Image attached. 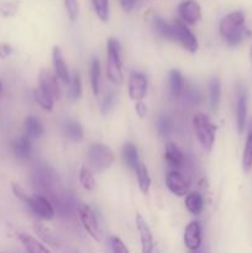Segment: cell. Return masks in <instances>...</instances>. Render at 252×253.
I'll list each match as a JSON object with an SVG mask.
<instances>
[{
    "label": "cell",
    "mask_w": 252,
    "mask_h": 253,
    "mask_svg": "<svg viewBox=\"0 0 252 253\" xmlns=\"http://www.w3.org/2000/svg\"><path fill=\"white\" fill-rule=\"evenodd\" d=\"M219 32L229 46H237L251 35V31L246 26V17L241 10L229 12L222 17Z\"/></svg>",
    "instance_id": "6da1fadb"
},
{
    "label": "cell",
    "mask_w": 252,
    "mask_h": 253,
    "mask_svg": "<svg viewBox=\"0 0 252 253\" xmlns=\"http://www.w3.org/2000/svg\"><path fill=\"white\" fill-rule=\"evenodd\" d=\"M106 76L116 85L124 82L121 44L116 39H109L106 43Z\"/></svg>",
    "instance_id": "7a4b0ae2"
},
{
    "label": "cell",
    "mask_w": 252,
    "mask_h": 253,
    "mask_svg": "<svg viewBox=\"0 0 252 253\" xmlns=\"http://www.w3.org/2000/svg\"><path fill=\"white\" fill-rule=\"evenodd\" d=\"M86 161L88 167H90L93 172L101 173L114 165L115 155L109 146L104 143H93L86 151Z\"/></svg>",
    "instance_id": "3957f363"
},
{
    "label": "cell",
    "mask_w": 252,
    "mask_h": 253,
    "mask_svg": "<svg viewBox=\"0 0 252 253\" xmlns=\"http://www.w3.org/2000/svg\"><path fill=\"white\" fill-rule=\"evenodd\" d=\"M193 127L203 150L208 152L211 151L214 147L215 132H216L214 124H211L205 114L197 113L193 116Z\"/></svg>",
    "instance_id": "277c9868"
},
{
    "label": "cell",
    "mask_w": 252,
    "mask_h": 253,
    "mask_svg": "<svg viewBox=\"0 0 252 253\" xmlns=\"http://www.w3.org/2000/svg\"><path fill=\"white\" fill-rule=\"evenodd\" d=\"M77 214H78L79 221H81L82 226L85 230L86 234L95 242H101L103 232H101L98 217H96L93 208L88 204H79L77 207Z\"/></svg>",
    "instance_id": "5b68a950"
},
{
    "label": "cell",
    "mask_w": 252,
    "mask_h": 253,
    "mask_svg": "<svg viewBox=\"0 0 252 253\" xmlns=\"http://www.w3.org/2000/svg\"><path fill=\"white\" fill-rule=\"evenodd\" d=\"M25 204L27 205L30 211L37 219L42 220V221L52 220L54 217V214H56V209H54L53 204L46 197H43L41 194L29 195L27 199L25 200Z\"/></svg>",
    "instance_id": "8992f818"
},
{
    "label": "cell",
    "mask_w": 252,
    "mask_h": 253,
    "mask_svg": "<svg viewBox=\"0 0 252 253\" xmlns=\"http://www.w3.org/2000/svg\"><path fill=\"white\" fill-rule=\"evenodd\" d=\"M173 27V41H177L185 51L190 52V53H195L199 48V43H198V39L192 30L185 25L184 22L180 20H175L172 24Z\"/></svg>",
    "instance_id": "52a82bcc"
},
{
    "label": "cell",
    "mask_w": 252,
    "mask_h": 253,
    "mask_svg": "<svg viewBox=\"0 0 252 253\" xmlns=\"http://www.w3.org/2000/svg\"><path fill=\"white\" fill-rule=\"evenodd\" d=\"M128 96L133 101H143L148 91L147 77L137 71L131 72L127 84Z\"/></svg>",
    "instance_id": "ba28073f"
},
{
    "label": "cell",
    "mask_w": 252,
    "mask_h": 253,
    "mask_svg": "<svg viewBox=\"0 0 252 253\" xmlns=\"http://www.w3.org/2000/svg\"><path fill=\"white\" fill-rule=\"evenodd\" d=\"M178 15L185 25H197L202 19V7L195 0H182L178 5Z\"/></svg>",
    "instance_id": "9c48e42d"
},
{
    "label": "cell",
    "mask_w": 252,
    "mask_h": 253,
    "mask_svg": "<svg viewBox=\"0 0 252 253\" xmlns=\"http://www.w3.org/2000/svg\"><path fill=\"white\" fill-rule=\"evenodd\" d=\"M136 226L140 235L141 253H155V242H153L152 231L148 226L147 221L141 214L136 215Z\"/></svg>",
    "instance_id": "30bf717a"
},
{
    "label": "cell",
    "mask_w": 252,
    "mask_h": 253,
    "mask_svg": "<svg viewBox=\"0 0 252 253\" xmlns=\"http://www.w3.org/2000/svg\"><path fill=\"white\" fill-rule=\"evenodd\" d=\"M166 187L175 197H184L188 194L189 184L179 170H169L166 175Z\"/></svg>",
    "instance_id": "8fae6325"
},
{
    "label": "cell",
    "mask_w": 252,
    "mask_h": 253,
    "mask_svg": "<svg viewBox=\"0 0 252 253\" xmlns=\"http://www.w3.org/2000/svg\"><path fill=\"white\" fill-rule=\"evenodd\" d=\"M52 63H53L54 76L57 77V79L68 85L69 81H71V74H69L63 52L59 46H53V48H52Z\"/></svg>",
    "instance_id": "7c38bea8"
},
{
    "label": "cell",
    "mask_w": 252,
    "mask_h": 253,
    "mask_svg": "<svg viewBox=\"0 0 252 253\" xmlns=\"http://www.w3.org/2000/svg\"><path fill=\"white\" fill-rule=\"evenodd\" d=\"M184 245L189 251L195 252L202 246V226L200 222L192 221L184 230Z\"/></svg>",
    "instance_id": "4fadbf2b"
},
{
    "label": "cell",
    "mask_w": 252,
    "mask_h": 253,
    "mask_svg": "<svg viewBox=\"0 0 252 253\" xmlns=\"http://www.w3.org/2000/svg\"><path fill=\"white\" fill-rule=\"evenodd\" d=\"M39 86L42 90L46 91L47 94H49L54 100H57L59 98L61 91H59L57 77L54 74H52L49 71H47V69H41L40 71Z\"/></svg>",
    "instance_id": "5bb4252c"
},
{
    "label": "cell",
    "mask_w": 252,
    "mask_h": 253,
    "mask_svg": "<svg viewBox=\"0 0 252 253\" xmlns=\"http://www.w3.org/2000/svg\"><path fill=\"white\" fill-rule=\"evenodd\" d=\"M236 126L239 133H244L247 126V96L244 89H239L237 91Z\"/></svg>",
    "instance_id": "9a60e30c"
},
{
    "label": "cell",
    "mask_w": 252,
    "mask_h": 253,
    "mask_svg": "<svg viewBox=\"0 0 252 253\" xmlns=\"http://www.w3.org/2000/svg\"><path fill=\"white\" fill-rule=\"evenodd\" d=\"M165 160L168 163V166L173 168V170H178L184 165V155L178 148V146L173 142H168L166 145Z\"/></svg>",
    "instance_id": "2e32d148"
},
{
    "label": "cell",
    "mask_w": 252,
    "mask_h": 253,
    "mask_svg": "<svg viewBox=\"0 0 252 253\" xmlns=\"http://www.w3.org/2000/svg\"><path fill=\"white\" fill-rule=\"evenodd\" d=\"M32 140H30L27 136H21L16 138L11 143V150L14 152L15 157L20 161H26L31 157L32 155Z\"/></svg>",
    "instance_id": "e0dca14e"
},
{
    "label": "cell",
    "mask_w": 252,
    "mask_h": 253,
    "mask_svg": "<svg viewBox=\"0 0 252 253\" xmlns=\"http://www.w3.org/2000/svg\"><path fill=\"white\" fill-rule=\"evenodd\" d=\"M168 86L169 93L173 98H180L184 94L185 83L182 73L177 69H172L168 74Z\"/></svg>",
    "instance_id": "ac0fdd59"
},
{
    "label": "cell",
    "mask_w": 252,
    "mask_h": 253,
    "mask_svg": "<svg viewBox=\"0 0 252 253\" xmlns=\"http://www.w3.org/2000/svg\"><path fill=\"white\" fill-rule=\"evenodd\" d=\"M121 156H123V161L127 168L135 172L137 167L140 166V157H138V151L133 143H125L121 148Z\"/></svg>",
    "instance_id": "d6986e66"
},
{
    "label": "cell",
    "mask_w": 252,
    "mask_h": 253,
    "mask_svg": "<svg viewBox=\"0 0 252 253\" xmlns=\"http://www.w3.org/2000/svg\"><path fill=\"white\" fill-rule=\"evenodd\" d=\"M151 25H152L153 30L158 36L162 39L168 40V41H173V27L172 24H168L163 17L158 16V15L153 14L150 19Z\"/></svg>",
    "instance_id": "ffe728a7"
},
{
    "label": "cell",
    "mask_w": 252,
    "mask_h": 253,
    "mask_svg": "<svg viewBox=\"0 0 252 253\" xmlns=\"http://www.w3.org/2000/svg\"><path fill=\"white\" fill-rule=\"evenodd\" d=\"M19 240L27 253H52L36 237L29 234H19Z\"/></svg>",
    "instance_id": "44dd1931"
},
{
    "label": "cell",
    "mask_w": 252,
    "mask_h": 253,
    "mask_svg": "<svg viewBox=\"0 0 252 253\" xmlns=\"http://www.w3.org/2000/svg\"><path fill=\"white\" fill-rule=\"evenodd\" d=\"M25 127V136L30 138V140H34V138H40L41 136H43L44 128L43 125L41 124V121L39 120L35 116H27L26 120L24 123Z\"/></svg>",
    "instance_id": "7402d4cb"
},
{
    "label": "cell",
    "mask_w": 252,
    "mask_h": 253,
    "mask_svg": "<svg viewBox=\"0 0 252 253\" xmlns=\"http://www.w3.org/2000/svg\"><path fill=\"white\" fill-rule=\"evenodd\" d=\"M63 131L66 137L68 138V140L73 141V142H79V141L83 140V136H84L83 127H82V125L77 120L68 119V120L64 123Z\"/></svg>",
    "instance_id": "603a6c76"
},
{
    "label": "cell",
    "mask_w": 252,
    "mask_h": 253,
    "mask_svg": "<svg viewBox=\"0 0 252 253\" xmlns=\"http://www.w3.org/2000/svg\"><path fill=\"white\" fill-rule=\"evenodd\" d=\"M242 168L245 173H249L252 168V119L247 127V137L245 142L244 153H242Z\"/></svg>",
    "instance_id": "cb8c5ba5"
},
{
    "label": "cell",
    "mask_w": 252,
    "mask_h": 253,
    "mask_svg": "<svg viewBox=\"0 0 252 253\" xmlns=\"http://www.w3.org/2000/svg\"><path fill=\"white\" fill-rule=\"evenodd\" d=\"M185 208L193 215H200L204 209V199L198 192H192L185 195Z\"/></svg>",
    "instance_id": "d4e9b609"
},
{
    "label": "cell",
    "mask_w": 252,
    "mask_h": 253,
    "mask_svg": "<svg viewBox=\"0 0 252 253\" xmlns=\"http://www.w3.org/2000/svg\"><path fill=\"white\" fill-rule=\"evenodd\" d=\"M136 172V178H137V184L140 188L141 193L142 194H148L151 187V177L150 172H148V168L145 163L141 162L140 166L137 167Z\"/></svg>",
    "instance_id": "484cf974"
},
{
    "label": "cell",
    "mask_w": 252,
    "mask_h": 253,
    "mask_svg": "<svg viewBox=\"0 0 252 253\" xmlns=\"http://www.w3.org/2000/svg\"><path fill=\"white\" fill-rule=\"evenodd\" d=\"M156 130H157L160 136L168 137L174 130V121L170 116L166 115V114H161L157 120H156Z\"/></svg>",
    "instance_id": "4316f807"
},
{
    "label": "cell",
    "mask_w": 252,
    "mask_h": 253,
    "mask_svg": "<svg viewBox=\"0 0 252 253\" xmlns=\"http://www.w3.org/2000/svg\"><path fill=\"white\" fill-rule=\"evenodd\" d=\"M79 183L88 192H91V190L95 189V177H94V172L91 170L90 167H88L85 165L82 166L81 169H79Z\"/></svg>",
    "instance_id": "83f0119b"
},
{
    "label": "cell",
    "mask_w": 252,
    "mask_h": 253,
    "mask_svg": "<svg viewBox=\"0 0 252 253\" xmlns=\"http://www.w3.org/2000/svg\"><path fill=\"white\" fill-rule=\"evenodd\" d=\"M68 100L76 103L82 96V79L78 73H73L71 76V81L68 83Z\"/></svg>",
    "instance_id": "f1b7e54d"
},
{
    "label": "cell",
    "mask_w": 252,
    "mask_h": 253,
    "mask_svg": "<svg viewBox=\"0 0 252 253\" xmlns=\"http://www.w3.org/2000/svg\"><path fill=\"white\" fill-rule=\"evenodd\" d=\"M90 83L94 95L98 96L100 93V62L98 57H94L90 63Z\"/></svg>",
    "instance_id": "f546056e"
},
{
    "label": "cell",
    "mask_w": 252,
    "mask_h": 253,
    "mask_svg": "<svg viewBox=\"0 0 252 253\" xmlns=\"http://www.w3.org/2000/svg\"><path fill=\"white\" fill-rule=\"evenodd\" d=\"M221 99V83L219 78H212L209 83V103L212 110H216Z\"/></svg>",
    "instance_id": "4dcf8cb0"
},
{
    "label": "cell",
    "mask_w": 252,
    "mask_h": 253,
    "mask_svg": "<svg viewBox=\"0 0 252 253\" xmlns=\"http://www.w3.org/2000/svg\"><path fill=\"white\" fill-rule=\"evenodd\" d=\"M34 96H35V100L36 103L41 106L43 110L46 111H52L53 110V106H54V99L52 98L49 94H47L46 91L42 90L40 86H37L34 91Z\"/></svg>",
    "instance_id": "1f68e13d"
},
{
    "label": "cell",
    "mask_w": 252,
    "mask_h": 253,
    "mask_svg": "<svg viewBox=\"0 0 252 253\" xmlns=\"http://www.w3.org/2000/svg\"><path fill=\"white\" fill-rule=\"evenodd\" d=\"M35 232L43 240L44 242H47L48 245H52V246H57V237L54 236L53 232L48 229L47 226H44L41 221H35L34 224Z\"/></svg>",
    "instance_id": "d6a6232c"
},
{
    "label": "cell",
    "mask_w": 252,
    "mask_h": 253,
    "mask_svg": "<svg viewBox=\"0 0 252 253\" xmlns=\"http://www.w3.org/2000/svg\"><path fill=\"white\" fill-rule=\"evenodd\" d=\"M93 9L95 11L96 16L100 19V21L108 22L110 17V5L109 0H91Z\"/></svg>",
    "instance_id": "836d02e7"
},
{
    "label": "cell",
    "mask_w": 252,
    "mask_h": 253,
    "mask_svg": "<svg viewBox=\"0 0 252 253\" xmlns=\"http://www.w3.org/2000/svg\"><path fill=\"white\" fill-rule=\"evenodd\" d=\"M63 2H64V7H66V12L69 21L74 22L77 19H78V15H79L78 0H63Z\"/></svg>",
    "instance_id": "e575fe53"
},
{
    "label": "cell",
    "mask_w": 252,
    "mask_h": 253,
    "mask_svg": "<svg viewBox=\"0 0 252 253\" xmlns=\"http://www.w3.org/2000/svg\"><path fill=\"white\" fill-rule=\"evenodd\" d=\"M116 103V94L113 90L108 91V93L104 95L103 100H101V113L103 114H109L114 109Z\"/></svg>",
    "instance_id": "d590c367"
},
{
    "label": "cell",
    "mask_w": 252,
    "mask_h": 253,
    "mask_svg": "<svg viewBox=\"0 0 252 253\" xmlns=\"http://www.w3.org/2000/svg\"><path fill=\"white\" fill-rule=\"evenodd\" d=\"M17 9H19V6H17L16 2L4 1L0 4V15L4 17H12L16 15Z\"/></svg>",
    "instance_id": "8d00e7d4"
},
{
    "label": "cell",
    "mask_w": 252,
    "mask_h": 253,
    "mask_svg": "<svg viewBox=\"0 0 252 253\" xmlns=\"http://www.w3.org/2000/svg\"><path fill=\"white\" fill-rule=\"evenodd\" d=\"M110 246L113 253H130L128 249L126 247V245L121 241V239H119L116 236L110 237Z\"/></svg>",
    "instance_id": "74e56055"
},
{
    "label": "cell",
    "mask_w": 252,
    "mask_h": 253,
    "mask_svg": "<svg viewBox=\"0 0 252 253\" xmlns=\"http://www.w3.org/2000/svg\"><path fill=\"white\" fill-rule=\"evenodd\" d=\"M135 111L140 119H143L147 115V106L143 101H136L135 104Z\"/></svg>",
    "instance_id": "f35d334b"
},
{
    "label": "cell",
    "mask_w": 252,
    "mask_h": 253,
    "mask_svg": "<svg viewBox=\"0 0 252 253\" xmlns=\"http://www.w3.org/2000/svg\"><path fill=\"white\" fill-rule=\"evenodd\" d=\"M12 47L9 43H0V58L6 59L7 57L11 56L12 53Z\"/></svg>",
    "instance_id": "ab89813d"
},
{
    "label": "cell",
    "mask_w": 252,
    "mask_h": 253,
    "mask_svg": "<svg viewBox=\"0 0 252 253\" xmlns=\"http://www.w3.org/2000/svg\"><path fill=\"white\" fill-rule=\"evenodd\" d=\"M120 1L121 7H123L124 11L126 12H130L132 11V9L135 7L136 4V0H119Z\"/></svg>",
    "instance_id": "60d3db41"
},
{
    "label": "cell",
    "mask_w": 252,
    "mask_h": 253,
    "mask_svg": "<svg viewBox=\"0 0 252 253\" xmlns=\"http://www.w3.org/2000/svg\"><path fill=\"white\" fill-rule=\"evenodd\" d=\"M2 91V84H1V81H0V94H1Z\"/></svg>",
    "instance_id": "b9f144b4"
},
{
    "label": "cell",
    "mask_w": 252,
    "mask_h": 253,
    "mask_svg": "<svg viewBox=\"0 0 252 253\" xmlns=\"http://www.w3.org/2000/svg\"><path fill=\"white\" fill-rule=\"evenodd\" d=\"M250 57H251V61H252V46H251V51H250Z\"/></svg>",
    "instance_id": "7bdbcfd3"
},
{
    "label": "cell",
    "mask_w": 252,
    "mask_h": 253,
    "mask_svg": "<svg viewBox=\"0 0 252 253\" xmlns=\"http://www.w3.org/2000/svg\"><path fill=\"white\" fill-rule=\"evenodd\" d=\"M192 253H200V252H198V251H195V252H192Z\"/></svg>",
    "instance_id": "ee69618b"
},
{
    "label": "cell",
    "mask_w": 252,
    "mask_h": 253,
    "mask_svg": "<svg viewBox=\"0 0 252 253\" xmlns=\"http://www.w3.org/2000/svg\"><path fill=\"white\" fill-rule=\"evenodd\" d=\"M0 253H2V252H0Z\"/></svg>",
    "instance_id": "f6af8a7d"
}]
</instances>
